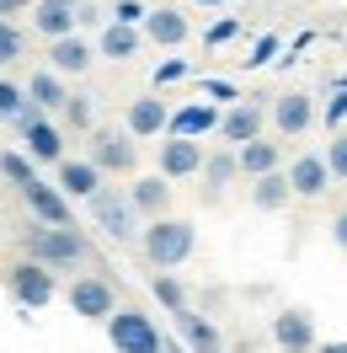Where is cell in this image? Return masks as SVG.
<instances>
[{"instance_id":"6da1fadb","label":"cell","mask_w":347,"mask_h":353,"mask_svg":"<svg viewBox=\"0 0 347 353\" xmlns=\"http://www.w3.org/2000/svg\"><path fill=\"white\" fill-rule=\"evenodd\" d=\"M27 263L48 268V273H65V268H81L91 257V241L75 230V225H32L22 236Z\"/></svg>"},{"instance_id":"7a4b0ae2","label":"cell","mask_w":347,"mask_h":353,"mask_svg":"<svg viewBox=\"0 0 347 353\" xmlns=\"http://www.w3.org/2000/svg\"><path fill=\"white\" fill-rule=\"evenodd\" d=\"M139 246H145V263L166 273V268H182L187 257H193L198 230H193V220L160 214V220H145V230H139Z\"/></svg>"},{"instance_id":"3957f363","label":"cell","mask_w":347,"mask_h":353,"mask_svg":"<svg viewBox=\"0 0 347 353\" xmlns=\"http://www.w3.org/2000/svg\"><path fill=\"white\" fill-rule=\"evenodd\" d=\"M107 343L112 353H160V327H155L145 310H134V305H118L107 316Z\"/></svg>"},{"instance_id":"277c9868","label":"cell","mask_w":347,"mask_h":353,"mask_svg":"<svg viewBox=\"0 0 347 353\" xmlns=\"http://www.w3.org/2000/svg\"><path fill=\"white\" fill-rule=\"evenodd\" d=\"M11 123H17V134H22V145H27V150H22L27 161H43V166H59V161H65V134L54 129L32 102H27Z\"/></svg>"},{"instance_id":"5b68a950","label":"cell","mask_w":347,"mask_h":353,"mask_svg":"<svg viewBox=\"0 0 347 353\" xmlns=\"http://www.w3.org/2000/svg\"><path fill=\"white\" fill-rule=\"evenodd\" d=\"M91 166L102 176H129L139 166V145H134L129 129H91Z\"/></svg>"},{"instance_id":"8992f818","label":"cell","mask_w":347,"mask_h":353,"mask_svg":"<svg viewBox=\"0 0 347 353\" xmlns=\"http://www.w3.org/2000/svg\"><path fill=\"white\" fill-rule=\"evenodd\" d=\"M86 203H91V220H96V230H102L107 241H134V236H139V214L129 209V193L96 188Z\"/></svg>"},{"instance_id":"52a82bcc","label":"cell","mask_w":347,"mask_h":353,"mask_svg":"<svg viewBox=\"0 0 347 353\" xmlns=\"http://www.w3.org/2000/svg\"><path fill=\"white\" fill-rule=\"evenodd\" d=\"M6 289H11V300L27 310H43L48 300H54V273L38 263H17L11 273H6Z\"/></svg>"},{"instance_id":"ba28073f","label":"cell","mask_w":347,"mask_h":353,"mask_svg":"<svg viewBox=\"0 0 347 353\" xmlns=\"http://www.w3.org/2000/svg\"><path fill=\"white\" fill-rule=\"evenodd\" d=\"M187 32H193V22H187V11H176V6H155V11H145V22H139V38L155 43V48H182Z\"/></svg>"},{"instance_id":"9c48e42d","label":"cell","mask_w":347,"mask_h":353,"mask_svg":"<svg viewBox=\"0 0 347 353\" xmlns=\"http://www.w3.org/2000/svg\"><path fill=\"white\" fill-rule=\"evenodd\" d=\"M70 310H75V316H86V321H107L112 310H118V294H112L107 279L86 273V279H75V284H70Z\"/></svg>"},{"instance_id":"30bf717a","label":"cell","mask_w":347,"mask_h":353,"mask_svg":"<svg viewBox=\"0 0 347 353\" xmlns=\"http://www.w3.org/2000/svg\"><path fill=\"white\" fill-rule=\"evenodd\" d=\"M262 129H267V108H262V102H235V108L230 112H219V139H224V145H246V139H262Z\"/></svg>"},{"instance_id":"8fae6325","label":"cell","mask_w":347,"mask_h":353,"mask_svg":"<svg viewBox=\"0 0 347 353\" xmlns=\"http://www.w3.org/2000/svg\"><path fill=\"white\" fill-rule=\"evenodd\" d=\"M267 118H273V129H278L283 139H299V134H310V123H315V102H310L304 91H288V97H278V102L267 108Z\"/></svg>"},{"instance_id":"7c38bea8","label":"cell","mask_w":347,"mask_h":353,"mask_svg":"<svg viewBox=\"0 0 347 353\" xmlns=\"http://www.w3.org/2000/svg\"><path fill=\"white\" fill-rule=\"evenodd\" d=\"M96 65V48L81 38V32H70V38H54L48 43V70L65 81V75H86V70Z\"/></svg>"},{"instance_id":"4fadbf2b","label":"cell","mask_w":347,"mask_h":353,"mask_svg":"<svg viewBox=\"0 0 347 353\" xmlns=\"http://www.w3.org/2000/svg\"><path fill=\"white\" fill-rule=\"evenodd\" d=\"M22 199H27V209H32V220L38 225H75V214H70V199L54 188V182H32V188H22Z\"/></svg>"},{"instance_id":"5bb4252c","label":"cell","mask_w":347,"mask_h":353,"mask_svg":"<svg viewBox=\"0 0 347 353\" xmlns=\"http://www.w3.org/2000/svg\"><path fill=\"white\" fill-rule=\"evenodd\" d=\"M283 176H288V193H294V199H321L326 188H331V172H326V161L315 150H310V155H294Z\"/></svg>"},{"instance_id":"9a60e30c","label":"cell","mask_w":347,"mask_h":353,"mask_svg":"<svg viewBox=\"0 0 347 353\" xmlns=\"http://www.w3.org/2000/svg\"><path fill=\"white\" fill-rule=\"evenodd\" d=\"M273 343L283 353H315V321L304 310H278L273 316Z\"/></svg>"},{"instance_id":"2e32d148","label":"cell","mask_w":347,"mask_h":353,"mask_svg":"<svg viewBox=\"0 0 347 353\" xmlns=\"http://www.w3.org/2000/svg\"><path fill=\"white\" fill-rule=\"evenodd\" d=\"M129 209L139 220H160V214H171V182L155 172V176H139L129 188Z\"/></svg>"},{"instance_id":"e0dca14e","label":"cell","mask_w":347,"mask_h":353,"mask_svg":"<svg viewBox=\"0 0 347 353\" xmlns=\"http://www.w3.org/2000/svg\"><path fill=\"white\" fill-rule=\"evenodd\" d=\"M198 172H203V145L166 134V145H160V176H166V182H182V176H198Z\"/></svg>"},{"instance_id":"ac0fdd59","label":"cell","mask_w":347,"mask_h":353,"mask_svg":"<svg viewBox=\"0 0 347 353\" xmlns=\"http://www.w3.org/2000/svg\"><path fill=\"white\" fill-rule=\"evenodd\" d=\"M214 129H219V108H209V102H187V108H176L166 118L171 139H203V134H214Z\"/></svg>"},{"instance_id":"d6986e66","label":"cell","mask_w":347,"mask_h":353,"mask_svg":"<svg viewBox=\"0 0 347 353\" xmlns=\"http://www.w3.org/2000/svg\"><path fill=\"white\" fill-rule=\"evenodd\" d=\"M171 316H176V332H182L187 353H224V337H219V327L209 316H198V310H171Z\"/></svg>"},{"instance_id":"ffe728a7","label":"cell","mask_w":347,"mask_h":353,"mask_svg":"<svg viewBox=\"0 0 347 353\" xmlns=\"http://www.w3.org/2000/svg\"><path fill=\"white\" fill-rule=\"evenodd\" d=\"M166 118H171V108H166L160 97H134L123 129H129L134 139H155V134H166Z\"/></svg>"},{"instance_id":"44dd1931","label":"cell","mask_w":347,"mask_h":353,"mask_svg":"<svg viewBox=\"0 0 347 353\" xmlns=\"http://www.w3.org/2000/svg\"><path fill=\"white\" fill-rule=\"evenodd\" d=\"M96 59H112V65H123V59H134L139 48H145V38H139V27H123V22H107L102 27V38H96Z\"/></svg>"},{"instance_id":"7402d4cb","label":"cell","mask_w":347,"mask_h":353,"mask_svg":"<svg viewBox=\"0 0 347 353\" xmlns=\"http://www.w3.org/2000/svg\"><path fill=\"white\" fill-rule=\"evenodd\" d=\"M235 166H240V176H267V172H283V150L273 145V139H246L235 150Z\"/></svg>"},{"instance_id":"603a6c76","label":"cell","mask_w":347,"mask_h":353,"mask_svg":"<svg viewBox=\"0 0 347 353\" xmlns=\"http://www.w3.org/2000/svg\"><path fill=\"white\" fill-rule=\"evenodd\" d=\"M65 199H91L96 188H102V172L91 166V161H59V182H54Z\"/></svg>"},{"instance_id":"cb8c5ba5","label":"cell","mask_w":347,"mask_h":353,"mask_svg":"<svg viewBox=\"0 0 347 353\" xmlns=\"http://www.w3.org/2000/svg\"><path fill=\"white\" fill-rule=\"evenodd\" d=\"M22 91H27V102H32L38 112H59V108H65V97H70L65 81H59L54 70H38V75H32Z\"/></svg>"},{"instance_id":"d4e9b609","label":"cell","mask_w":347,"mask_h":353,"mask_svg":"<svg viewBox=\"0 0 347 353\" xmlns=\"http://www.w3.org/2000/svg\"><path fill=\"white\" fill-rule=\"evenodd\" d=\"M32 27L43 32L48 43H54V38H70V32H75V11H70V6H54V0H38V6H32Z\"/></svg>"},{"instance_id":"484cf974","label":"cell","mask_w":347,"mask_h":353,"mask_svg":"<svg viewBox=\"0 0 347 353\" xmlns=\"http://www.w3.org/2000/svg\"><path fill=\"white\" fill-rule=\"evenodd\" d=\"M288 199H294V193H288V176H283V172H267V176H257V182H251V203H257L262 214L288 209Z\"/></svg>"},{"instance_id":"4316f807","label":"cell","mask_w":347,"mask_h":353,"mask_svg":"<svg viewBox=\"0 0 347 353\" xmlns=\"http://www.w3.org/2000/svg\"><path fill=\"white\" fill-rule=\"evenodd\" d=\"M235 176H240L235 150H214V155H203V182H209V193H224Z\"/></svg>"},{"instance_id":"83f0119b","label":"cell","mask_w":347,"mask_h":353,"mask_svg":"<svg viewBox=\"0 0 347 353\" xmlns=\"http://www.w3.org/2000/svg\"><path fill=\"white\" fill-rule=\"evenodd\" d=\"M91 102H96V97H86V91H70V97H65V108H59V112H65L70 129H81V134L96 129V108H91Z\"/></svg>"},{"instance_id":"f1b7e54d","label":"cell","mask_w":347,"mask_h":353,"mask_svg":"<svg viewBox=\"0 0 347 353\" xmlns=\"http://www.w3.org/2000/svg\"><path fill=\"white\" fill-rule=\"evenodd\" d=\"M0 182H11V188H32L38 172H32V161L22 150H0Z\"/></svg>"},{"instance_id":"f546056e","label":"cell","mask_w":347,"mask_h":353,"mask_svg":"<svg viewBox=\"0 0 347 353\" xmlns=\"http://www.w3.org/2000/svg\"><path fill=\"white\" fill-rule=\"evenodd\" d=\"M155 300H160V305H166V310H187V289H182V284H176V279H171V273H155Z\"/></svg>"},{"instance_id":"4dcf8cb0","label":"cell","mask_w":347,"mask_h":353,"mask_svg":"<svg viewBox=\"0 0 347 353\" xmlns=\"http://www.w3.org/2000/svg\"><path fill=\"white\" fill-rule=\"evenodd\" d=\"M22 54H27L22 27H17V22H0V65H17Z\"/></svg>"},{"instance_id":"1f68e13d","label":"cell","mask_w":347,"mask_h":353,"mask_svg":"<svg viewBox=\"0 0 347 353\" xmlns=\"http://www.w3.org/2000/svg\"><path fill=\"white\" fill-rule=\"evenodd\" d=\"M326 172H331V182H347V134H337L331 145H326Z\"/></svg>"},{"instance_id":"d6a6232c","label":"cell","mask_w":347,"mask_h":353,"mask_svg":"<svg viewBox=\"0 0 347 353\" xmlns=\"http://www.w3.org/2000/svg\"><path fill=\"white\" fill-rule=\"evenodd\" d=\"M22 108H27V91H22V86H11V81H0V123H11Z\"/></svg>"},{"instance_id":"836d02e7","label":"cell","mask_w":347,"mask_h":353,"mask_svg":"<svg viewBox=\"0 0 347 353\" xmlns=\"http://www.w3.org/2000/svg\"><path fill=\"white\" fill-rule=\"evenodd\" d=\"M112 22L139 27V22H145V6H139V0H118V6H112Z\"/></svg>"},{"instance_id":"e575fe53","label":"cell","mask_w":347,"mask_h":353,"mask_svg":"<svg viewBox=\"0 0 347 353\" xmlns=\"http://www.w3.org/2000/svg\"><path fill=\"white\" fill-rule=\"evenodd\" d=\"M75 27H102V0H81L75 6Z\"/></svg>"},{"instance_id":"d590c367","label":"cell","mask_w":347,"mask_h":353,"mask_svg":"<svg viewBox=\"0 0 347 353\" xmlns=\"http://www.w3.org/2000/svg\"><path fill=\"white\" fill-rule=\"evenodd\" d=\"M187 75V59H166V65H155V86H171Z\"/></svg>"},{"instance_id":"8d00e7d4","label":"cell","mask_w":347,"mask_h":353,"mask_svg":"<svg viewBox=\"0 0 347 353\" xmlns=\"http://www.w3.org/2000/svg\"><path fill=\"white\" fill-rule=\"evenodd\" d=\"M321 118H326V129H337V123H342V118H347V91H337V97L326 102V108H321Z\"/></svg>"},{"instance_id":"74e56055","label":"cell","mask_w":347,"mask_h":353,"mask_svg":"<svg viewBox=\"0 0 347 353\" xmlns=\"http://www.w3.org/2000/svg\"><path fill=\"white\" fill-rule=\"evenodd\" d=\"M273 54H278V38H262V43L251 48V59H246V65H267Z\"/></svg>"},{"instance_id":"f35d334b","label":"cell","mask_w":347,"mask_h":353,"mask_svg":"<svg viewBox=\"0 0 347 353\" xmlns=\"http://www.w3.org/2000/svg\"><path fill=\"white\" fill-rule=\"evenodd\" d=\"M331 241H337V246H342V252H347V209H342V214H337V220H331Z\"/></svg>"},{"instance_id":"ab89813d","label":"cell","mask_w":347,"mask_h":353,"mask_svg":"<svg viewBox=\"0 0 347 353\" xmlns=\"http://www.w3.org/2000/svg\"><path fill=\"white\" fill-rule=\"evenodd\" d=\"M27 6H32V0H0V22H11V17L27 11Z\"/></svg>"},{"instance_id":"60d3db41","label":"cell","mask_w":347,"mask_h":353,"mask_svg":"<svg viewBox=\"0 0 347 353\" xmlns=\"http://www.w3.org/2000/svg\"><path fill=\"white\" fill-rule=\"evenodd\" d=\"M235 32H240V27H235V22H219V27H214V32H209V43H224V38H235Z\"/></svg>"},{"instance_id":"b9f144b4","label":"cell","mask_w":347,"mask_h":353,"mask_svg":"<svg viewBox=\"0 0 347 353\" xmlns=\"http://www.w3.org/2000/svg\"><path fill=\"white\" fill-rule=\"evenodd\" d=\"M203 91H209V97H224V102H235V86H224V81H209Z\"/></svg>"},{"instance_id":"7bdbcfd3","label":"cell","mask_w":347,"mask_h":353,"mask_svg":"<svg viewBox=\"0 0 347 353\" xmlns=\"http://www.w3.org/2000/svg\"><path fill=\"white\" fill-rule=\"evenodd\" d=\"M315 353H347V343H315Z\"/></svg>"},{"instance_id":"ee69618b","label":"cell","mask_w":347,"mask_h":353,"mask_svg":"<svg viewBox=\"0 0 347 353\" xmlns=\"http://www.w3.org/2000/svg\"><path fill=\"white\" fill-rule=\"evenodd\" d=\"M160 353H187V348H176V343H160Z\"/></svg>"},{"instance_id":"f6af8a7d","label":"cell","mask_w":347,"mask_h":353,"mask_svg":"<svg viewBox=\"0 0 347 353\" xmlns=\"http://www.w3.org/2000/svg\"><path fill=\"white\" fill-rule=\"evenodd\" d=\"M54 6H70V11H75V6H81V0H54Z\"/></svg>"}]
</instances>
